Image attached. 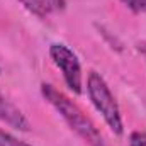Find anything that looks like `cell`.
Listing matches in <instances>:
<instances>
[{"mask_svg":"<svg viewBox=\"0 0 146 146\" xmlns=\"http://www.w3.org/2000/svg\"><path fill=\"white\" fill-rule=\"evenodd\" d=\"M129 146H146V133L134 131L129 136Z\"/></svg>","mask_w":146,"mask_h":146,"instance_id":"ba28073f","label":"cell"},{"mask_svg":"<svg viewBox=\"0 0 146 146\" xmlns=\"http://www.w3.org/2000/svg\"><path fill=\"white\" fill-rule=\"evenodd\" d=\"M31 14L37 17H48L54 12H60L65 9V0H19Z\"/></svg>","mask_w":146,"mask_h":146,"instance_id":"5b68a950","label":"cell"},{"mask_svg":"<svg viewBox=\"0 0 146 146\" xmlns=\"http://www.w3.org/2000/svg\"><path fill=\"white\" fill-rule=\"evenodd\" d=\"M49 58L54 63V66L63 73L66 87L73 94H82V66L72 49L61 42H53L49 46Z\"/></svg>","mask_w":146,"mask_h":146,"instance_id":"3957f363","label":"cell"},{"mask_svg":"<svg viewBox=\"0 0 146 146\" xmlns=\"http://www.w3.org/2000/svg\"><path fill=\"white\" fill-rule=\"evenodd\" d=\"M87 94H88L90 102L97 109V112L104 117L109 129L115 136H121L124 131L121 110H119V106H117V102L110 92L109 85L100 76V73L90 72L88 78H87Z\"/></svg>","mask_w":146,"mask_h":146,"instance_id":"7a4b0ae2","label":"cell"},{"mask_svg":"<svg viewBox=\"0 0 146 146\" xmlns=\"http://www.w3.org/2000/svg\"><path fill=\"white\" fill-rule=\"evenodd\" d=\"M124 7H127L134 14H143L146 12V0H121Z\"/></svg>","mask_w":146,"mask_h":146,"instance_id":"52a82bcc","label":"cell"},{"mask_svg":"<svg viewBox=\"0 0 146 146\" xmlns=\"http://www.w3.org/2000/svg\"><path fill=\"white\" fill-rule=\"evenodd\" d=\"M41 94L46 99V102L51 104L54 109L58 110V114L65 119V122L72 127L87 145L106 146L104 138L99 133V129L95 127V124L82 112V109L76 104H73L63 92H60L58 88H54L51 83H42L41 85Z\"/></svg>","mask_w":146,"mask_h":146,"instance_id":"6da1fadb","label":"cell"},{"mask_svg":"<svg viewBox=\"0 0 146 146\" xmlns=\"http://www.w3.org/2000/svg\"><path fill=\"white\" fill-rule=\"evenodd\" d=\"M0 146H33V145H27V143L17 139L15 136H12L10 133L3 131L0 127Z\"/></svg>","mask_w":146,"mask_h":146,"instance_id":"8992f818","label":"cell"},{"mask_svg":"<svg viewBox=\"0 0 146 146\" xmlns=\"http://www.w3.org/2000/svg\"><path fill=\"white\" fill-rule=\"evenodd\" d=\"M0 121L5 122L7 126L19 129V131H29V121L26 119V115L22 114V110L15 107L7 97H3L0 94Z\"/></svg>","mask_w":146,"mask_h":146,"instance_id":"277c9868","label":"cell"}]
</instances>
